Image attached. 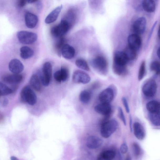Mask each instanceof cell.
Masks as SVG:
<instances>
[{
	"label": "cell",
	"mask_w": 160,
	"mask_h": 160,
	"mask_svg": "<svg viewBox=\"0 0 160 160\" xmlns=\"http://www.w3.org/2000/svg\"><path fill=\"white\" fill-rule=\"evenodd\" d=\"M11 160H19L17 158L14 156L11 157Z\"/></svg>",
	"instance_id": "48"
},
{
	"label": "cell",
	"mask_w": 160,
	"mask_h": 160,
	"mask_svg": "<svg viewBox=\"0 0 160 160\" xmlns=\"http://www.w3.org/2000/svg\"><path fill=\"white\" fill-rule=\"evenodd\" d=\"M146 108L149 113H160V103L156 100L148 102L147 104Z\"/></svg>",
	"instance_id": "21"
},
{
	"label": "cell",
	"mask_w": 160,
	"mask_h": 160,
	"mask_svg": "<svg viewBox=\"0 0 160 160\" xmlns=\"http://www.w3.org/2000/svg\"><path fill=\"white\" fill-rule=\"evenodd\" d=\"M118 113L120 119L122 121L123 124L126 126V121L125 119L124 113L122 109L120 107H119L118 108Z\"/></svg>",
	"instance_id": "38"
},
{
	"label": "cell",
	"mask_w": 160,
	"mask_h": 160,
	"mask_svg": "<svg viewBox=\"0 0 160 160\" xmlns=\"http://www.w3.org/2000/svg\"><path fill=\"white\" fill-rule=\"evenodd\" d=\"M9 69L14 74H19L23 71L24 66L22 63L19 59H12L9 62Z\"/></svg>",
	"instance_id": "12"
},
{
	"label": "cell",
	"mask_w": 160,
	"mask_h": 160,
	"mask_svg": "<svg viewBox=\"0 0 160 160\" xmlns=\"http://www.w3.org/2000/svg\"><path fill=\"white\" fill-rule=\"evenodd\" d=\"M59 24L63 36L68 32L71 27V24L66 19L62 20Z\"/></svg>",
	"instance_id": "27"
},
{
	"label": "cell",
	"mask_w": 160,
	"mask_h": 160,
	"mask_svg": "<svg viewBox=\"0 0 160 160\" xmlns=\"http://www.w3.org/2000/svg\"><path fill=\"white\" fill-rule=\"evenodd\" d=\"M132 117L131 115H130V130L131 132L132 131Z\"/></svg>",
	"instance_id": "43"
},
{
	"label": "cell",
	"mask_w": 160,
	"mask_h": 160,
	"mask_svg": "<svg viewBox=\"0 0 160 160\" xmlns=\"http://www.w3.org/2000/svg\"><path fill=\"white\" fill-rule=\"evenodd\" d=\"M20 57L21 58L24 59L30 58L33 56L34 53L33 49L27 46H24L21 47L20 49Z\"/></svg>",
	"instance_id": "22"
},
{
	"label": "cell",
	"mask_w": 160,
	"mask_h": 160,
	"mask_svg": "<svg viewBox=\"0 0 160 160\" xmlns=\"http://www.w3.org/2000/svg\"><path fill=\"white\" fill-rule=\"evenodd\" d=\"M63 8L62 6H59L48 15L45 20L46 24L52 23L56 20Z\"/></svg>",
	"instance_id": "18"
},
{
	"label": "cell",
	"mask_w": 160,
	"mask_h": 160,
	"mask_svg": "<svg viewBox=\"0 0 160 160\" xmlns=\"http://www.w3.org/2000/svg\"><path fill=\"white\" fill-rule=\"evenodd\" d=\"M29 82L31 86L34 90L37 91H39L40 90L41 85L40 81L37 75H32L31 77Z\"/></svg>",
	"instance_id": "25"
},
{
	"label": "cell",
	"mask_w": 160,
	"mask_h": 160,
	"mask_svg": "<svg viewBox=\"0 0 160 160\" xmlns=\"http://www.w3.org/2000/svg\"><path fill=\"white\" fill-rule=\"evenodd\" d=\"M157 90V85L154 80H148L143 85L142 91L143 94L146 97L154 96Z\"/></svg>",
	"instance_id": "6"
},
{
	"label": "cell",
	"mask_w": 160,
	"mask_h": 160,
	"mask_svg": "<svg viewBox=\"0 0 160 160\" xmlns=\"http://www.w3.org/2000/svg\"><path fill=\"white\" fill-rule=\"evenodd\" d=\"M114 97V92L112 89L106 88L99 95V99L101 103L110 104Z\"/></svg>",
	"instance_id": "8"
},
{
	"label": "cell",
	"mask_w": 160,
	"mask_h": 160,
	"mask_svg": "<svg viewBox=\"0 0 160 160\" xmlns=\"http://www.w3.org/2000/svg\"><path fill=\"white\" fill-rule=\"evenodd\" d=\"M160 67L159 63L157 61L152 62L150 65V68L151 70L154 72L157 75H159L160 74Z\"/></svg>",
	"instance_id": "36"
},
{
	"label": "cell",
	"mask_w": 160,
	"mask_h": 160,
	"mask_svg": "<svg viewBox=\"0 0 160 160\" xmlns=\"http://www.w3.org/2000/svg\"><path fill=\"white\" fill-rule=\"evenodd\" d=\"M133 149L135 156L136 158L138 157L141 153V148L139 145L136 143H133Z\"/></svg>",
	"instance_id": "37"
},
{
	"label": "cell",
	"mask_w": 160,
	"mask_h": 160,
	"mask_svg": "<svg viewBox=\"0 0 160 160\" xmlns=\"http://www.w3.org/2000/svg\"><path fill=\"white\" fill-rule=\"evenodd\" d=\"M51 33L53 36L56 38H59L63 37L62 35L59 24L53 27L51 30Z\"/></svg>",
	"instance_id": "33"
},
{
	"label": "cell",
	"mask_w": 160,
	"mask_h": 160,
	"mask_svg": "<svg viewBox=\"0 0 160 160\" xmlns=\"http://www.w3.org/2000/svg\"><path fill=\"white\" fill-rule=\"evenodd\" d=\"M65 39L63 37L59 38V39L58 40L55 45L56 50L58 55H60L61 49L63 46L65 44Z\"/></svg>",
	"instance_id": "34"
},
{
	"label": "cell",
	"mask_w": 160,
	"mask_h": 160,
	"mask_svg": "<svg viewBox=\"0 0 160 160\" xmlns=\"http://www.w3.org/2000/svg\"><path fill=\"white\" fill-rule=\"evenodd\" d=\"M149 117L150 121L155 126H160V113H149Z\"/></svg>",
	"instance_id": "29"
},
{
	"label": "cell",
	"mask_w": 160,
	"mask_h": 160,
	"mask_svg": "<svg viewBox=\"0 0 160 160\" xmlns=\"http://www.w3.org/2000/svg\"><path fill=\"white\" fill-rule=\"evenodd\" d=\"M125 160H132L131 156H130V154H128L127 155Z\"/></svg>",
	"instance_id": "45"
},
{
	"label": "cell",
	"mask_w": 160,
	"mask_h": 160,
	"mask_svg": "<svg viewBox=\"0 0 160 160\" xmlns=\"http://www.w3.org/2000/svg\"><path fill=\"white\" fill-rule=\"evenodd\" d=\"M61 54L64 58L71 59L74 57L75 54V49L69 44H65L63 46L61 51Z\"/></svg>",
	"instance_id": "15"
},
{
	"label": "cell",
	"mask_w": 160,
	"mask_h": 160,
	"mask_svg": "<svg viewBox=\"0 0 160 160\" xmlns=\"http://www.w3.org/2000/svg\"><path fill=\"white\" fill-rule=\"evenodd\" d=\"M43 75L41 80L43 85L48 86L49 85L52 77V67L50 63L46 62L43 67Z\"/></svg>",
	"instance_id": "5"
},
{
	"label": "cell",
	"mask_w": 160,
	"mask_h": 160,
	"mask_svg": "<svg viewBox=\"0 0 160 160\" xmlns=\"http://www.w3.org/2000/svg\"><path fill=\"white\" fill-rule=\"evenodd\" d=\"M128 46L136 51L139 50L141 45L142 40L139 35L136 34H131L128 39Z\"/></svg>",
	"instance_id": "10"
},
{
	"label": "cell",
	"mask_w": 160,
	"mask_h": 160,
	"mask_svg": "<svg viewBox=\"0 0 160 160\" xmlns=\"http://www.w3.org/2000/svg\"><path fill=\"white\" fill-rule=\"evenodd\" d=\"M76 65L79 68L86 71L90 70V68L87 62L83 59H79L75 61Z\"/></svg>",
	"instance_id": "31"
},
{
	"label": "cell",
	"mask_w": 160,
	"mask_h": 160,
	"mask_svg": "<svg viewBox=\"0 0 160 160\" xmlns=\"http://www.w3.org/2000/svg\"><path fill=\"white\" fill-rule=\"evenodd\" d=\"M27 3V1L25 0H20L18 2V6L19 7L22 8L25 6V5Z\"/></svg>",
	"instance_id": "41"
},
{
	"label": "cell",
	"mask_w": 160,
	"mask_h": 160,
	"mask_svg": "<svg viewBox=\"0 0 160 160\" xmlns=\"http://www.w3.org/2000/svg\"><path fill=\"white\" fill-rule=\"evenodd\" d=\"M72 79L73 81L75 83L83 84L89 83L91 80L90 77L88 74L79 70L74 72Z\"/></svg>",
	"instance_id": "7"
},
{
	"label": "cell",
	"mask_w": 160,
	"mask_h": 160,
	"mask_svg": "<svg viewBox=\"0 0 160 160\" xmlns=\"http://www.w3.org/2000/svg\"><path fill=\"white\" fill-rule=\"evenodd\" d=\"M160 48H159L157 49V55L158 57L159 58L160 57Z\"/></svg>",
	"instance_id": "47"
},
{
	"label": "cell",
	"mask_w": 160,
	"mask_h": 160,
	"mask_svg": "<svg viewBox=\"0 0 160 160\" xmlns=\"http://www.w3.org/2000/svg\"><path fill=\"white\" fill-rule=\"evenodd\" d=\"M124 52L118 51L115 52L114 56L113 64L122 66H126L128 62Z\"/></svg>",
	"instance_id": "16"
},
{
	"label": "cell",
	"mask_w": 160,
	"mask_h": 160,
	"mask_svg": "<svg viewBox=\"0 0 160 160\" xmlns=\"http://www.w3.org/2000/svg\"><path fill=\"white\" fill-rule=\"evenodd\" d=\"M115 153L111 150L102 152L98 155L97 160H112L114 158Z\"/></svg>",
	"instance_id": "23"
},
{
	"label": "cell",
	"mask_w": 160,
	"mask_h": 160,
	"mask_svg": "<svg viewBox=\"0 0 160 160\" xmlns=\"http://www.w3.org/2000/svg\"><path fill=\"white\" fill-rule=\"evenodd\" d=\"M17 37L20 42L26 44L33 43L37 40L38 38L37 34L35 33L25 31L18 32Z\"/></svg>",
	"instance_id": "4"
},
{
	"label": "cell",
	"mask_w": 160,
	"mask_h": 160,
	"mask_svg": "<svg viewBox=\"0 0 160 160\" xmlns=\"http://www.w3.org/2000/svg\"><path fill=\"white\" fill-rule=\"evenodd\" d=\"M146 62L143 61L142 62L138 72V78L139 81L142 80L144 78L146 73Z\"/></svg>",
	"instance_id": "35"
},
{
	"label": "cell",
	"mask_w": 160,
	"mask_h": 160,
	"mask_svg": "<svg viewBox=\"0 0 160 160\" xmlns=\"http://www.w3.org/2000/svg\"><path fill=\"white\" fill-rule=\"evenodd\" d=\"M8 103H9V101H8V100L7 99L5 98L3 101L2 103L3 106L4 107H6L7 106Z\"/></svg>",
	"instance_id": "42"
},
{
	"label": "cell",
	"mask_w": 160,
	"mask_h": 160,
	"mask_svg": "<svg viewBox=\"0 0 160 160\" xmlns=\"http://www.w3.org/2000/svg\"><path fill=\"white\" fill-rule=\"evenodd\" d=\"M4 119V116L2 113H0V123L2 122Z\"/></svg>",
	"instance_id": "44"
},
{
	"label": "cell",
	"mask_w": 160,
	"mask_h": 160,
	"mask_svg": "<svg viewBox=\"0 0 160 160\" xmlns=\"http://www.w3.org/2000/svg\"><path fill=\"white\" fill-rule=\"evenodd\" d=\"M95 110L97 113L109 117L111 113V106L110 104L101 103L95 107Z\"/></svg>",
	"instance_id": "11"
},
{
	"label": "cell",
	"mask_w": 160,
	"mask_h": 160,
	"mask_svg": "<svg viewBox=\"0 0 160 160\" xmlns=\"http://www.w3.org/2000/svg\"><path fill=\"white\" fill-rule=\"evenodd\" d=\"M122 100L127 113H129L130 112V107L127 99L125 97H123L122 98Z\"/></svg>",
	"instance_id": "39"
},
{
	"label": "cell",
	"mask_w": 160,
	"mask_h": 160,
	"mask_svg": "<svg viewBox=\"0 0 160 160\" xmlns=\"http://www.w3.org/2000/svg\"><path fill=\"white\" fill-rule=\"evenodd\" d=\"M120 151L122 154H125L128 151V147L126 143H123L121 145L120 147Z\"/></svg>",
	"instance_id": "40"
},
{
	"label": "cell",
	"mask_w": 160,
	"mask_h": 160,
	"mask_svg": "<svg viewBox=\"0 0 160 160\" xmlns=\"http://www.w3.org/2000/svg\"><path fill=\"white\" fill-rule=\"evenodd\" d=\"M133 131L135 136L140 140H142L145 137L146 134L144 128L141 123L136 122L133 124Z\"/></svg>",
	"instance_id": "19"
},
{
	"label": "cell",
	"mask_w": 160,
	"mask_h": 160,
	"mask_svg": "<svg viewBox=\"0 0 160 160\" xmlns=\"http://www.w3.org/2000/svg\"><path fill=\"white\" fill-rule=\"evenodd\" d=\"M123 52L128 61L134 60L136 57L137 51L128 46L125 48Z\"/></svg>",
	"instance_id": "26"
},
{
	"label": "cell",
	"mask_w": 160,
	"mask_h": 160,
	"mask_svg": "<svg viewBox=\"0 0 160 160\" xmlns=\"http://www.w3.org/2000/svg\"><path fill=\"white\" fill-rule=\"evenodd\" d=\"M21 101L34 105L37 102V96L33 90L29 86H26L22 89L20 94Z\"/></svg>",
	"instance_id": "2"
},
{
	"label": "cell",
	"mask_w": 160,
	"mask_h": 160,
	"mask_svg": "<svg viewBox=\"0 0 160 160\" xmlns=\"http://www.w3.org/2000/svg\"><path fill=\"white\" fill-rule=\"evenodd\" d=\"M142 7L147 12H154L156 9V4L153 0H145L142 2Z\"/></svg>",
	"instance_id": "24"
},
{
	"label": "cell",
	"mask_w": 160,
	"mask_h": 160,
	"mask_svg": "<svg viewBox=\"0 0 160 160\" xmlns=\"http://www.w3.org/2000/svg\"><path fill=\"white\" fill-rule=\"evenodd\" d=\"M22 80V76L19 74H13L6 76L3 78V80L6 83L10 84L19 83Z\"/></svg>",
	"instance_id": "20"
},
{
	"label": "cell",
	"mask_w": 160,
	"mask_h": 160,
	"mask_svg": "<svg viewBox=\"0 0 160 160\" xmlns=\"http://www.w3.org/2000/svg\"><path fill=\"white\" fill-rule=\"evenodd\" d=\"M147 22L146 18L140 17L135 21L133 24V29L136 34L141 35L144 33L146 27Z\"/></svg>",
	"instance_id": "9"
},
{
	"label": "cell",
	"mask_w": 160,
	"mask_h": 160,
	"mask_svg": "<svg viewBox=\"0 0 160 160\" xmlns=\"http://www.w3.org/2000/svg\"><path fill=\"white\" fill-rule=\"evenodd\" d=\"M37 1H34V0H29V1H27V2L29 4H31V3H34Z\"/></svg>",
	"instance_id": "46"
},
{
	"label": "cell",
	"mask_w": 160,
	"mask_h": 160,
	"mask_svg": "<svg viewBox=\"0 0 160 160\" xmlns=\"http://www.w3.org/2000/svg\"><path fill=\"white\" fill-rule=\"evenodd\" d=\"M25 21L26 25L30 29H33L36 27L38 21L37 16L33 13L27 12L25 14Z\"/></svg>",
	"instance_id": "14"
},
{
	"label": "cell",
	"mask_w": 160,
	"mask_h": 160,
	"mask_svg": "<svg viewBox=\"0 0 160 160\" xmlns=\"http://www.w3.org/2000/svg\"><path fill=\"white\" fill-rule=\"evenodd\" d=\"M103 143L101 138L95 136H91L87 138L86 145L90 149H95L100 147Z\"/></svg>",
	"instance_id": "13"
},
{
	"label": "cell",
	"mask_w": 160,
	"mask_h": 160,
	"mask_svg": "<svg viewBox=\"0 0 160 160\" xmlns=\"http://www.w3.org/2000/svg\"><path fill=\"white\" fill-rule=\"evenodd\" d=\"M91 93L88 90H84L82 91L80 95V101L84 104H88L91 99Z\"/></svg>",
	"instance_id": "28"
},
{
	"label": "cell",
	"mask_w": 160,
	"mask_h": 160,
	"mask_svg": "<svg viewBox=\"0 0 160 160\" xmlns=\"http://www.w3.org/2000/svg\"><path fill=\"white\" fill-rule=\"evenodd\" d=\"M91 65L100 74L106 75L108 71V64L106 59L103 56H98L92 60Z\"/></svg>",
	"instance_id": "3"
},
{
	"label": "cell",
	"mask_w": 160,
	"mask_h": 160,
	"mask_svg": "<svg viewBox=\"0 0 160 160\" xmlns=\"http://www.w3.org/2000/svg\"><path fill=\"white\" fill-rule=\"evenodd\" d=\"M12 90L4 84L0 82V96H5L12 93Z\"/></svg>",
	"instance_id": "32"
},
{
	"label": "cell",
	"mask_w": 160,
	"mask_h": 160,
	"mask_svg": "<svg viewBox=\"0 0 160 160\" xmlns=\"http://www.w3.org/2000/svg\"><path fill=\"white\" fill-rule=\"evenodd\" d=\"M69 75L68 70L65 68H62L54 73V77L57 81L61 82L66 81L68 78Z\"/></svg>",
	"instance_id": "17"
},
{
	"label": "cell",
	"mask_w": 160,
	"mask_h": 160,
	"mask_svg": "<svg viewBox=\"0 0 160 160\" xmlns=\"http://www.w3.org/2000/svg\"><path fill=\"white\" fill-rule=\"evenodd\" d=\"M113 69L114 72L117 75H121L126 71V66L119 65L113 64Z\"/></svg>",
	"instance_id": "30"
},
{
	"label": "cell",
	"mask_w": 160,
	"mask_h": 160,
	"mask_svg": "<svg viewBox=\"0 0 160 160\" xmlns=\"http://www.w3.org/2000/svg\"><path fill=\"white\" fill-rule=\"evenodd\" d=\"M118 127V123L114 119L108 120L102 122L100 133L104 138H107L111 136L116 131Z\"/></svg>",
	"instance_id": "1"
}]
</instances>
